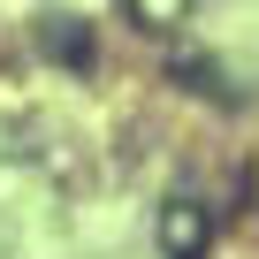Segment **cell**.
<instances>
[{"label":"cell","mask_w":259,"mask_h":259,"mask_svg":"<svg viewBox=\"0 0 259 259\" xmlns=\"http://www.w3.org/2000/svg\"><path fill=\"white\" fill-rule=\"evenodd\" d=\"M160 244H168L176 259H198V251H206V213H198V206H168V221H160Z\"/></svg>","instance_id":"obj_1"}]
</instances>
